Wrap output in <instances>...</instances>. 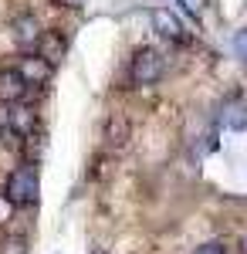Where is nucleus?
Instances as JSON below:
<instances>
[{"instance_id":"1","label":"nucleus","mask_w":247,"mask_h":254,"mask_svg":"<svg viewBox=\"0 0 247 254\" xmlns=\"http://www.w3.org/2000/svg\"><path fill=\"white\" fill-rule=\"evenodd\" d=\"M38 193H41L38 166H31V163L17 166L3 183V200L10 207H31V203H38Z\"/></svg>"},{"instance_id":"12","label":"nucleus","mask_w":247,"mask_h":254,"mask_svg":"<svg viewBox=\"0 0 247 254\" xmlns=\"http://www.w3.org/2000/svg\"><path fill=\"white\" fill-rule=\"evenodd\" d=\"M234 55H237L241 61H247V27L234 34Z\"/></svg>"},{"instance_id":"10","label":"nucleus","mask_w":247,"mask_h":254,"mask_svg":"<svg viewBox=\"0 0 247 254\" xmlns=\"http://www.w3.org/2000/svg\"><path fill=\"white\" fill-rule=\"evenodd\" d=\"M224 126H230V129H247V109L237 105V102L224 105Z\"/></svg>"},{"instance_id":"8","label":"nucleus","mask_w":247,"mask_h":254,"mask_svg":"<svg viewBox=\"0 0 247 254\" xmlns=\"http://www.w3.org/2000/svg\"><path fill=\"white\" fill-rule=\"evenodd\" d=\"M10 31H14V41H17L20 48H34L38 38H41V24H38L34 14H20V17H14Z\"/></svg>"},{"instance_id":"4","label":"nucleus","mask_w":247,"mask_h":254,"mask_svg":"<svg viewBox=\"0 0 247 254\" xmlns=\"http://www.w3.org/2000/svg\"><path fill=\"white\" fill-rule=\"evenodd\" d=\"M27 81L17 75V68H0V102L3 105H20L27 98Z\"/></svg>"},{"instance_id":"15","label":"nucleus","mask_w":247,"mask_h":254,"mask_svg":"<svg viewBox=\"0 0 247 254\" xmlns=\"http://www.w3.org/2000/svg\"><path fill=\"white\" fill-rule=\"evenodd\" d=\"M92 254H109V251H105V248H95V251H92Z\"/></svg>"},{"instance_id":"7","label":"nucleus","mask_w":247,"mask_h":254,"mask_svg":"<svg viewBox=\"0 0 247 254\" xmlns=\"http://www.w3.org/2000/svg\"><path fill=\"white\" fill-rule=\"evenodd\" d=\"M51 71H55V68L44 64L38 55H27V58H20V64H17V75L27 81V88H31V85H44V81L51 78Z\"/></svg>"},{"instance_id":"11","label":"nucleus","mask_w":247,"mask_h":254,"mask_svg":"<svg viewBox=\"0 0 247 254\" xmlns=\"http://www.w3.org/2000/svg\"><path fill=\"white\" fill-rule=\"evenodd\" d=\"M0 254H27V237H20V234L0 237Z\"/></svg>"},{"instance_id":"2","label":"nucleus","mask_w":247,"mask_h":254,"mask_svg":"<svg viewBox=\"0 0 247 254\" xmlns=\"http://www.w3.org/2000/svg\"><path fill=\"white\" fill-rule=\"evenodd\" d=\"M163 75H166V58L156 48H139L132 55V61H129V78H132V85H156Z\"/></svg>"},{"instance_id":"9","label":"nucleus","mask_w":247,"mask_h":254,"mask_svg":"<svg viewBox=\"0 0 247 254\" xmlns=\"http://www.w3.org/2000/svg\"><path fill=\"white\" fill-rule=\"evenodd\" d=\"M129 139H132V126H129V119L125 116H109L105 119V142L112 146V149H122V146H129Z\"/></svg>"},{"instance_id":"6","label":"nucleus","mask_w":247,"mask_h":254,"mask_svg":"<svg viewBox=\"0 0 247 254\" xmlns=\"http://www.w3.org/2000/svg\"><path fill=\"white\" fill-rule=\"evenodd\" d=\"M64 51H68V41L61 38L58 31H41L38 44H34V55H38L44 64H51V68H55L58 61L64 58Z\"/></svg>"},{"instance_id":"3","label":"nucleus","mask_w":247,"mask_h":254,"mask_svg":"<svg viewBox=\"0 0 247 254\" xmlns=\"http://www.w3.org/2000/svg\"><path fill=\"white\" fill-rule=\"evenodd\" d=\"M152 27H156L159 38L173 41V44H183L186 41V27H183V20L176 17L170 7H156L152 10Z\"/></svg>"},{"instance_id":"14","label":"nucleus","mask_w":247,"mask_h":254,"mask_svg":"<svg viewBox=\"0 0 247 254\" xmlns=\"http://www.w3.org/2000/svg\"><path fill=\"white\" fill-rule=\"evenodd\" d=\"M58 3H64V7H78L81 0H58Z\"/></svg>"},{"instance_id":"5","label":"nucleus","mask_w":247,"mask_h":254,"mask_svg":"<svg viewBox=\"0 0 247 254\" xmlns=\"http://www.w3.org/2000/svg\"><path fill=\"white\" fill-rule=\"evenodd\" d=\"M7 132H14L20 139H31L38 132V112L27 109V105H10V112H7Z\"/></svg>"},{"instance_id":"13","label":"nucleus","mask_w":247,"mask_h":254,"mask_svg":"<svg viewBox=\"0 0 247 254\" xmlns=\"http://www.w3.org/2000/svg\"><path fill=\"white\" fill-rule=\"evenodd\" d=\"M196 254H227V248L220 241H207L203 248H196Z\"/></svg>"}]
</instances>
